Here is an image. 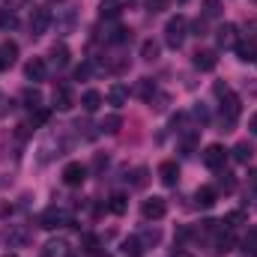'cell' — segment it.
<instances>
[{
	"label": "cell",
	"mask_w": 257,
	"mask_h": 257,
	"mask_svg": "<svg viewBox=\"0 0 257 257\" xmlns=\"http://www.w3.org/2000/svg\"><path fill=\"white\" fill-rule=\"evenodd\" d=\"M186 33H189V21H186V15L171 18V21H168V27H165V39H168V45H171V48H180V45L186 42Z\"/></svg>",
	"instance_id": "obj_1"
},
{
	"label": "cell",
	"mask_w": 257,
	"mask_h": 257,
	"mask_svg": "<svg viewBox=\"0 0 257 257\" xmlns=\"http://www.w3.org/2000/svg\"><path fill=\"white\" fill-rule=\"evenodd\" d=\"M24 75H27V81H45V75H48V66L42 57H33L30 63L24 66Z\"/></svg>",
	"instance_id": "obj_11"
},
{
	"label": "cell",
	"mask_w": 257,
	"mask_h": 257,
	"mask_svg": "<svg viewBox=\"0 0 257 257\" xmlns=\"http://www.w3.org/2000/svg\"><path fill=\"white\" fill-rule=\"evenodd\" d=\"M15 60H18V45H15V42H3V45H0V72L12 69Z\"/></svg>",
	"instance_id": "obj_10"
},
{
	"label": "cell",
	"mask_w": 257,
	"mask_h": 257,
	"mask_svg": "<svg viewBox=\"0 0 257 257\" xmlns=\"http://www.w3.org/2000/svg\"><path fill=\"white\" fill-rule=\"evenodd\" d=\"M111 212H114V215H123V212H126V197H123V194H114V197H111Z\"/></svg>",
	"instance_id": "obj_29"
},
{
	"label": "cell",
	"mask_w": 257,
	"mask_h": 257,
	"mask_svg": "<svg viewBox=\"0 0 257 257\" xmlns=\"http://www.w3.org/2000/svg\"><path fill=\"white\" fill-rule=\"evenodd\" d=\"M48 24H51V12H48L45 6L30 9V33H33V36H42V33L48 30Z\"/></svg>",
	"instance_id": "obj_2"
},
{
	"label": "cell",
	"mask_w": 257,
	"mask_h": 257,
	"mask_svg": "<svg viewBox=\"0 0 257 257\" xmlns=\"http://www.w3.org/2000/svg\"><path fill=\"white\" fill-rule=\"evenodd\" d=\"M218 12H221V9H218V0H206V15H209V18H215Z\"/></svg>",
	"instance_id": "obj_34"
},
{
	"label": "cell",
	"mask_w": 257,
	"mask_h": 257,
	"mask_svg": "<svg viewBox=\"0 0 257 257\" xmlns=\"http://www.w3.org/2000/svg\"><path fill=\"white\" fill-rule=\"evenodd\" d=\"M39 257H72V251H69V245L63 239H51V242H45V248H42Z\"/></svg>",
	"instance_id": "obj_14"
},
{
	"label": "cell",
	"mask_w": 257,
	"mask_h": 257,
	"mask_svg": "<svg viewBox=\"0 0 257 257\" xmlns=\"http://www.w3.org/2000/svg\"><path fill=\"white\" fill-rule=\"evenodd\" d=\"M21 102H24L30 111H36V108H42V93H39V90H24Z\"/></svg>",
	"instance_id": "obj_23"
},
{
	"label": "cell",
	"mask_w": 257,
	"mask_h": 257,
	"mask_svg": "<svg viewBox=\"0 0 257 257\" xmlns=\"http://www.w3.org/2000/svg\"><path fill=\"white\" fill-rule=\"evenodd\" d=\"M248 128H251V132H254V135H257V114H254V117H251V126H248Z\"/></svg>",
	"instance_id": "obj_37"
},
{
	"label": "cell",
	"mask_w": 257,
	"mask_h": 257,
	"mask_svg": "<svg viewBox=\"0 0 257 257\" xmlns=\"http://www.w3.org/2000/svg\"><path fill=\"white\" fill-rule=\"evenodd\" d=\"M215 189H209V186H200L197 189V194H194V200H197V206H203V209H209L212 203H215Z\"/></svg>",
	"instance_id": "obj_18"
},
{
	"label": "cell",
	"mask_w": 257,
	"mask_h": 257,
	"mask_svg": "<svg viewBox=\"0 0 257 257\" xmlns=\"http://www.w3.org/2000/svg\"><path fill=\"white\" fill-rule=\"evenodd\" d=\"M165 212H168L165 197H150V200H144V206H141V215H144L147 221H159V218H165Z\"/></svg>",
	"instance_id": "obj_5"
},
{
	"label": "cell",
	"mask_w": 257,
	"mask_h": 257,
	"mask_svg": "<svg viewBox=\"0 0 257 257\" xmlns=\"http://www.w3.org/2000/svg\"><path fill=\"white\" fill-rule=\"evenodd\" d=\"M242 221H245V212H239V209L224 215V224H227V227H236V224H242Z\"/></svg>",
	"instance_id": "obj_30"
},
{
	"label": "cell",
	"mask_w": 257,
	"mask_h": 257,
	"mask_svg": "<svg viewBox=\"0 0 257 257\" xmlns=\"http://www.w3.org/2000/svg\"><path fill=\"white\" fill-rule=\"evenodd\" d=\"M224 159H227V150H224L221 144H209V147L203 150V165H206L209 171L224 168Z\"/></svg>",
	"instance_id": "obj_4"
},
{
	"label": "cell",
	"mask_w": 257,
	"mask_h": 257,
	"mask_svg": "<svg viewBox=\"0 0 257 257\" xmlns=\"http://www.w3.org/2000/svg\"><path fill=\"white\" fill-rule=\"evenodd\" d=\"M18 27V18L12 9H0V30H15Z\"/></svg>",
	"instance_id": "obj_24"
},
{
	"label": "cell",
	"mask_w": 257,
	"mask_h": 257,
	"mask_svg": "<svg viewBox=\"0 0 257 257\" xmlns=\"http://www.w3.org/2000/svg\"><path fill=\"white\" fill-rule=\"evenodd\" d=\"M51 60H54L57 66H66V63H69V48H66L63 42L51 48Z\"/></svg>",
	"instance_id": "obj_25"
},
{
	"label": "cell",
	"mask_w": 257,
	"mask_h": 257,
	"mask_svg": "<svg viewBox=\"0 0 257 257\" xmlns=\"http://www.w3.org/2000/svg\"><path fill=\"white\" fill-rule=\"evenodd\" d=\"M87 180V168L81 165V162H69L63 168V183L66 186H81Z\"/></svg>",
	"instance_id": "obj_6"
},
{
	"label": "cell",
	"mask_w": 257,
	"mask_h": 257,
	"mask_svg": "<svg viewBox=\"0 0 257 257\" xmlns=\"http://www.w3.org/2000/svg\"><path fill=\"white\" fill-rule=\"evenodd\" d=\"M215 245H218L215 251H221V254H227V251L233 248V236H230V233H221V236L215 239Z\"/></svg>",
	"instance_id": "obj_28"
},
{
	"label": "cell",
	"mask_w": 257,
	"mask_h": 257,
	"mask_svg": "<svg viewBox=\"0 0 257 257\" xmlns=\"http://www.w3.org/2000/svg\"><path fill=\"white\" fill-rule=\"evenodd\" d=\"M123 251H126L128 257H141L144 254V239H141V236H128V239H123Z\"/></svg>",
	"instance_id": "obj_20"
},
{
	"label": "cell",
	"mask_w": 257,
	"mask_h": 257,
	"mask_svg": "<svg viewBox=\"0 0 257 257\" xmlns=\"http://www.w3.org/2000/svg\"><path fill=\"white\" fill-rule=\"evenodd\" d=\"M254 257H257V248H254Z\"/></svg>",
	"instance_id": "obj_41"
},
{
	"label": "cell",
	"mask_w": 257,
	"mask_h": 257,
	"mask_svg": "<svg viewBox=\"0 0 257 257\" xmlns=\"http://www.w3.org/2000/svg\"><path fill=\"white\" fill-rule=\"evenodd\" d=\"M63 221H66V212L57 209V206H48V209L39 215V227H45V230H54V227H60Z\"/></svg>",
	"instance_id": "obj_9"
},
{
	"label": "cell",
	"mask_w": 257,
	"mask_h": 257,
	"mask_svg": "<svg viewBox=\"0 0 257 257\" xmlns=\"http://www.w3.org/2000/svg\"><path fill=\"white\" fill-rule=\"evenodd\" d=\"M236 54H239V60H257V51H254V45H251V42H248V45H245V42H239V45H236Z\"/></svg>",
	"instance_id": "obj_27"
},
{
	"label": "cell",
	"mask_w": 257,
	"mask_h": 257,
	"mask_svg": "<svg viewBox=\"0 0 257 257\" xmlns=\"http://www.w3.org/2000/svg\"><path fill=\"white\" fill-rule=\"evenodd\" d=\"M215 39H218V48H236L239 45V33L233 24H221L215 30Z\"/></svg>",
	"instance_id": "obj_7"
},
{
	"label": "cell",
	"mask_w": 257,
	"mask_h": 257,
	"mask_svg": "<svg viewBox=\"0 0 257 257\" xmlns=\"http://www.w3.org/2000/svg\"><path fill=\"white\" fill-rule=\"evenodd\" d=\"M72 105H75V102H72V90H69V87H57V90H54V108H57V111H69Z\"/></svg>",
	"instance_id": "obj_17"
},
{
	"label": "cell",
	"mask_w": 257,
	"mask_h": 257,
	"mask_svg": "<svg viewBox=\"0 0 257 257\" xmlns=\"http://www.w3.org/2000/svg\"><path fill=\"white\" fill-rule=\"evenodd\" d=\"M30 239V230L24 227V224H9L6 230H3V242L6 245H24Z\"/></svg>",
	"instance_id": "obj_8"
},
{
	"label": "cell",
	"mask_w": 257,
	"mask_h": 257,
	"mask_svg": "<svg viewBox=\"0 0 257 257\" xmlns=\"http://www.w3.org/2000/svg\"><path fill=\"white\" fill-rule=\"evenodd\" d=\"M135 177H138V180H135V186L141 189V186L147 183V168H138V171H135Z\"/></svg>",
	"instance_id": "obj_35"
},
{
	"label": "cell",
	"mask_w": 257,
	"mask_h": 257,
	"mask_svg": "<svg viewBox=\"0 0 257 257\" xmlns=\"http://www.w3.org/2000/svg\"><path fill=\"white\" fill-rule=\"evenodd\" d=\"M108 102L114 105V108H123L128 102V87H123V84H114L111 90H108Z\"/></svg>",
	"instance_id": "obj_16"
},
{
	"label": "cell",
	"mask_w": 257,
	"mask_h": 257,
	"mask_svg": "<svg viewBox=\"0 0 257 257\" xmlns=\"http://www.w3.org/2000/svg\"><path fill=\"white\" fill-rule=\"evenodd\" d=\"M194 66H197L200 72H212V69L218 66V54H215V51H209V48H203V51H197V54H194Z\"/></svg>",
	"instance_id": "obj_12"
},
{
	"label": "cell",
	"mask_w": 257,
	"mask_h": 257,
	"mask_svg": "<svg viewBox=\"0 0 257 257\" xmlns=\"http://www.w3.org/2000/svg\"><path fill=\"white\" fill-rule=\"evenodd\" d=\"M174 257H192L189 251H174Z\"/></svg>",
	"instance_id": "obj_38"
},
{
	"label": "cell",
	"mask_w": 257,
	"mask_h": 257,
	"mask_svg": "<svg viewBox=\"0 0 257 257\" xmlns=\"http://www.w3.org/2000/svg\"><path fill=\"white\" fill-rule=\"evenodd\" d=\"M81 105H84L87 114H96V111L102 108V93H99V90H87V93L81 96Z\"/></svg>",
	"instance_id": "obj_15"
},
{
	"label": "cell",
	"mask_w": 257,
	"mask_h": 257,
	"mask_svg": "<svg viewBox=\"0 0 257 257\" xmlns=\"http://www.w3.org/2000/svg\"><path fill=\"white\" fill-rule=\"evenodd\" d=\"M171 6V0H147V9L150 12H165Z\"/></svg>",
	"instance_id": "obj_31"
},
{
	"label": "cell",
	"mask_w": 257,
	"mask_h": 257,
	"mask_svg": "<svg viewBox=\"0 0 257 257\" xmlns=\"http://www.w3.org/2000/svg\"><path fill=\"white\" fill-rule=\"evenodd\" d=\"M150 90H153V93H156V87H153V84H150V78H144V81H141V84H138V93H141V96H144V99H147V96H150Z\"/></svg>",
	"instance_id": "obj_33"
},
{
	"label": "cell",
	"mask_w": 257,
	"mask_h": 257,
	"mask_svg": "<svg viewBox=\"0 0 257 257\" xmlns=\"http://www.w3.org/2000/svg\"><path fill=\"white\" fill-rule=\"evenodd\" d=\"M251 156H254V147H251L248 141H239V144L233 147V159H236V162H242V165H245Z\"/></svg>",
	"instance_id": "obj_21"
},
{
	"label": "cell",
	"mask_w": 257,
	"mask_h": 257,
	"mask_svg": "<svg viewBox=\"0 0 257 257\" xmlns=\"http://www.w3.org/2000/svg\"><path fill=\"white\" fill-rule=\"evenodd\" d=\"M75 75H78V78H87V75H90V66H78V72H75Z\"/></svg>",
	"instance_id": "obj_36"
},
{
	"label": "cell",
	"mask_w": 257,
	"mask_h": 257,
	"mask_svg": "<svg viewBox=\"0 0 257 257\" xmlns=\"http://www.w3.org/2000/svg\"><path fill=\"white\" fill-rule=\"evenodd\" d=\"M159 180H162L165 186H177V180H180L177 162H162V165H159Z\"/></svg>",
	"instance_id": "obj_13"
},
{
	"label": "cell",
	"mask_w": 257,
	"mask_h": 257,
	"mask_svg": "<svg viewBox=\"0 0 257 257\" xmlns=\"http://www.w3.org/2000/svg\"><path fill=\"white\" fill-rule=\"evenodd\" d=\"M48 120H51V111H48V108H36V111H33V120H30V126H33V128L45 126Z\"/></svg>",
	"instance_id": "obj_26"
},
{
	"label": "cell",
	"mask_w": 257,
	"mask_h": 257,
	"mask_svg": "<svg viewBox=\"0 0 257 257\" xmlns=\"http://www.w3.org/2000/svg\"><path fill=\"white\" fill-rule=\"evenodd\" d=\"M251 186H254V189H257V171H254V174H251Z\"/></svg>",
	"instance_id": "obj_39"
},
{
	"label": "cell",
	"mask_w": 257,
	"mask_h": 257,
	"mask_svg": "<svg viewBox=\"0 0 257 257\" xmlns=\"http://www.w3.org/2000/svg\"><path fill=\"white\" fill-rule=\"evenodd\" d=\"M81 242H84V248H87L90 254H96V251H99V239H96V236H84Z\"/></svg>",
	"instance_id": "obj_32"
},
{
	"label": "cell",
	"mask_w": 257,
	"mask_h": 257,
	"mask_svg": "<svg viewBox=\"0 0 257 257\" xmlns=\"http://www.w3.org/2000/svg\"><path fill=\"white\" fill-rule=\"evenodd\" d=\"M159 51H162V45L156 42V39H147V42H141V57L144 60H159Z\"/></svg>",
	"instance_id": "obj_19"
},
{
	"label": "cell",
	"mask_w": 257,
	"mask_h": 257,
	"mask_svg": "<svg viewBox=\"0 0 257 257\" xmlns=\"http://www.w3.org/2000/svg\"><path fill=\"white\" fill-rule=\"evenodd\" d=\"M6 257H15V254H6Z\"/></svg>",
	"instance_id": "obj_40"
},
{
	"label": "cell",
	"mask_w": 257,
	"mask_h": 257,
	"mask_svg": "<svg viewBox=\"0 0 257 257\" xmlns=\"http://www.w3.org/2000/svg\"><path fill=\"white\" fill-rule=\"evenodd\" d=\"M239 111H242V108H239V99H236L233 93H224V96H221V120H224L227 126H233V123L239 120Z\"/></svg>",
	"instance_id": "obj_3"
},
{
	"label": "cell",
	"mask_w": 257,
	"mask_h": 257,
	"mask_svg": "<svg viewBox=\"0 0 257 257\" xmlns=\"http://www.w3.org/2000/svg\"><path fill=\"white\" fill-rule=\"evenodd\" d=\"M120 126H123V120H120V114H108L102 123H99V128L105 132V135H117L120 132Z\"/></svg>",
	"instance_id": "obj_22"
}]
</instances>
